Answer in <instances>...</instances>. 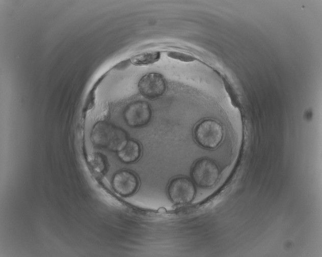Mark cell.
<instances>
[{
	"mask_svg": "<svg viewBox=\"0 0 322 257\" xmlns=\"http://www.w3.org/2000/svg\"><path fill=\"white\" fill-rule=\"evenodd\" d=\"M91 137L96 146L117 152L123 148L128 140L125 131L104 121L99 122L94 126Z\"/></svg>",
	"mask_w": 322,
	"mask_h": 257,
	"instance_id": "obj_1",
	"label": "cell"
},
{
	"mask_svg": "<svg viewBox=\"0 0 322 257\" xmlns=\"http://www.w3.org/2000/svg\"><path fill=\"white\" fill-rule=\"evenodd\" d=\"M223 129L217 121L207 119L200 122L194 131V139L202 147L213 149L221 142L223 137Z\"/></svg>",
	"mask_w": 322,
	"mask_h": 257,
	"instance_id": "obj_2",
	"label": "cell"
},
{
	"mask_svg": "<svg viewBox=\"0 0 322 257\" xmlns=\"http://www.w3.org/2000/svg\"><path fill=\"white\" fill-rule=\"evenodd\" d=\"M220 175L219 168L212 160L207 158L199 159L192 168L191 175L193 182L203 188L213 186Z\"/></svg>",
	"mask_w": 322,
	"mask_h": 257,
	"instance_id": "obj_3",
	"label": "cell"
},
{
	"mask_svg": "<svg viewBox=\"0 0 322 257\" xmlns=\"http://www.w3.org/2000/svg\"><path fill=\"white\" fill-rule=\"evenodd\" d=\"M167 192L170 199L174 203L186 204L194 199L196 188L194 183L190 178L179 176L173 178L170 182Z\"/></svg>",
	"mask_w": 322,
	"mask_h": 257,
	"instance_id": "obj_4",
	"label": "cell"
},
{
	"mask_svg": "<svg viewBox=\"0 0 322 257\" xmlns=\"http://www.w3.org/2000/svg\"><path fill=\"white\" fill-rule=\"evenodd\" d=\"M151 117L150 106L144 101H137L130 104L126 108L124 114L127 124L133 128L146 125L150 121Z\"/></svg>",
	"mask_w": 322,
	"mask_h": 257,
	"instance_id": "obj_5",
	"label": "cell"
},
{
	"mask_svg": "<svg viewBox=\"0 0 322 257\" xmlns=\"http://www.w3.org/2000/svg\"><path fill=\"white\" fill-rule=\"evenodd\" d=\"M138 88L140 93L145 97L155 99L164 94L167 85L161 74L150 73L141 78L138 83Z\"/></svg>",
	"mask_w": 322,
	"mask_h": 257,
	"instance_id": "obj_6",
	"label": "cell"
},
{
	"mask_svg": "<svg viewBox=\"0 0 322 257\" xmlns=\"http://www.w3.org/2000/svg\"><path fill=\"white\" fill-rule=\"evenodd\" d=\"M139 181L137 176L128 170H121L116 173L112 179L114 190L123 196L134 194L138 189Z\"/></svg>",
	"mask_w": 322,
	"mask_h": 257,
	"instance_id": "obj_7",
	"label": "cell"
},
{
	"mask_svg": "<svg viewBox=\"0 0 322 257\" xmlns=\"http://www.w3.org/2000/svg\"><path fill=\"white\" fill-rule=\"evenodd\" d=\"M141 151L140 143L135 140L129 139L117 154L122 162L129 164L137 161L141 156Z\"/></svg>",
	"mask_w": 322,
	"mask_h": 257,
	"instance_id": "obj_8",
	"label": "cell"
},
{
	"mask_svg": "<svg viewBox=\"0 0 322 257\" xmlns=\"http://www.w3.org/2000/svg\"><path fill=\"white\" fill-rule=\"evenodd\" d=\"M160 57V54L159 52H148L132 57L130 61L136 65H146L156 62Z\"/></svg>",
	"mask_w": 322,
	"mask_h": 257,
	"instance_id": "obj_9",
	"label": "cell"
},
{
	"mask_svg": "<svg viewBox=\"0 0 322 257\" xmlns=\"http://www.w3.org/2000/svg\"><path fill=\"white\" fill-rule=\"evenodd\" d=\"M93 165L98 168L99 171H103L106 168V161L103 156L96 155L93 158Z\"/></svg>",
	"mask_w": 322,
	"mask_h": 257,
	"instance_id": "obj_10",
	"label": "cell"
}]
</instances>
